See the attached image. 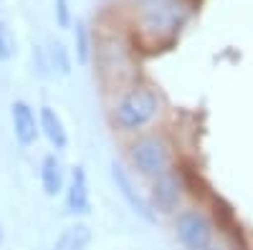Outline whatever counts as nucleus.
Here are the masks:
<instances>
[{"mask_svg": "<svg viewBox=\"0 0 253 250\" xmlns=\"http://www.w3.org/2000/svg\"><path fill=\"white\" fill-rule=\"evenodd\" d=\"M124 154L132 175H137L144 182H152L155 177L175 167V147L160 129L129 137L124 144Z\"/></svg>", "mask_w": 253, "mask_h": 250, "instance_id": "7ed1b4c3", "label": "nucleus"}, {"mask_svg": "<svg viewBox=\"0 0 253 250\" xmlns=\"http://www.w3.org/2000/svg\"><path fill=\"white\" fill-rule=\"evenodd\" d=\"M71 28H74V56H76V64L79 66H89L94 61V40H96V36L91 33L86 20H81V18L74 20Z\"/></svg>", "mask_w": 253, "mask_h": 250, "instance_id": "ddd939ff", "label": "nucleus"}, {"mask_svg": "<svg viewBox=\"0 0 253 250\" xmlns=\"http://www.w3.org/2000/svg\"><path fill=\"white\" fill-rule=\"evenodd\" d=\"M18 51V43H15V38L8 28V23H3L0 20V61H10Z\"/></svg>", "mask_w": 253, "mask_h": 250, "instance_id": "2eb2a0df", "label": "nucleus"}, {"mask_svg": "<svg viewBox=\"0 0 253 250\" xmlns=\"http://www.w3.org/2000/svg\"><path fill=\"white\" fill-rule=\"evenodd\" d=\"M10 127H13V137H15L20 149L36 147V142L41 139L38 111L31 107L26 99H15L10 104Z\"/></svg>", "mask_w": 253, "mask_h": 250, "instance_id": "1a4fd4ad", "label": "nucleus"}, {"mask_svg": "<svg viewBox=\"0 0 253 250\" xmlns=\"http://www.w3.org/2000/svg\"><path fill=\"white\" fill-rule=\"evenodd\" d=\"M53 15L58 28H71L74 26V13H71V0H53Z\"/></svg>", "mask_w": 253, "mask_h": 250, "instance_id": "dca6fc26", "label": "nucleus"}, {"mask_svg": "<svg viewBox=\"0 0 253 250\" xmlns=\"http://www.w3.org/2000/svg\"><path fill=\"white\" fill-rule=\"evenodd\" d=\"M203 250H228V248H225L223 243H218V240H215V243H210V245H208V248H203Z\"/></svg>", "mask_w": 253, "mask_h": 250, "instance_id": "6ab92c4d", "label": "nucleus"}, {"mask_svg": "<svg viewBox=\"0 0 253 250\" xmlns=\"http://www.w3.org/2000/svg\"><path fill=\"white\" fill-rule=\"evenodd\" d=\"M46 53H48L51 73H56V76H71V71H74V56L66 48V43H61V40H51Z\"/></svg>", "mask_w": 253, "mask_h": 250, "instance_id": "4468645a", "label": "nucleus"}, {"mask_svg": "<svg viewBox=\"0 0 253 250\" xmlns=\"http://www.w3.org/2000/svg\"><path fill=\"white\" fill-rule=\"evenodd\" d=\"M38 182H41V190H43L46 197H61L63 190H66V182H69V170L63 164L58 152H48L43 154L38 164Z\"/></svg>", "mask_w": 253, "mask_h": 250, "instance_id": "9d476101", "label": "nucleus"}, {"mask_svg": "<svg viewBox=\"0 0 253 250\" xmlns=\"http://www.w3.org/2000/svg\"><path fill=\"white\" fill-rule=\"evenodd\" d=\"M33 71L41 76V78H46L51 73V66H48V53L46 48H41V46H33Z\"/></svg>", "mask_w": 253, "mask_h": 250, "instance_id": "f3484780", "label": "nucleus"}, {"mask_svg": "<svg viewBox=\"0 0 253 250\" xmlns=\"http://www.w3.org/2000/svg\"><path fill=\"white\" fill-rule=\"evenodd\" d=\"M172 220V235L182 250H203L210 243H215V225L203 207L185 205Z\"/></svg>", "mask_w": 253, "mask_h": 250, "instance_id": "39448f33", "label": "nucleus"}, {"mask_svg": "<svg viewBox=\"0 0 253 250\" xmlns=\"http://www.w3.org/2000/svg\"><path fill=\"white\" fill-rule=\"evenodd\" d=\"M109 177H112V184H114L117 195L122 197V202L129 207V213L137 220L147 222V225H157L160 217L152 210L150 200H147V190H139V184H137V179H134L129 167H124L122 162L112 159L109 162Z\"/></svg>", "mask_w": 253, "mask_h": 250, "instance_id": "0eeeda50", "label": "nucleus"}, {"mask_svg": "<svg viewBox=\"0 0 253 250\" xmlns=\"http://www.w3.org/2000/svg\"><path fill=\"white\" fill-rule=\"evenodd\" d=\"M63 207L74 220H86L94 213L91 182L84 164H74L69 170V182H66V190H63Z\"/></svg>", "mask_w": 253, "mask_h": 250, "instance_id": "6e6552de", "label": "nucleus"}, {"mask_svg": "<svg viewBox=\"0 0 253 250\" xmlns=\"http://www.w3.org/2000/svg\"><path fill=\"white\" fill-rule=\"evenodd\" d=\"M0 243H3V230H0Z\"/></svg>", "mask_w": 253, "mask_h": 250, "instance_id": "aec40b11", "label": "nucleus"}, {"mask_svg": "<svg viewBox=\"0 0 253 250\" xmlns=\"http://www.w3.org/2000/svg\"><path fill=\"white\" fill-rule=\"evenodd\" d=\"M190 18V3L187 0H165V3L137 13V23L144 38L150 40H165L180 33V28Z\"/></svg>", "mask_w": 253, "mask_h": 250, "instance_id": "20e7f679", "label": "nucleus"}, {"mask_svg": "<svg viewBox=\"0 0 253 250\" xmlns=\"http://www.w3.org/2000/svg\"><path fill=\"white\" fill-rule=\"evenodd\" d=\"M160 3H165V0H129V5H132L137 13L150 10V8H155V5H160Z\"/></svg>", "mask_w": 253, "mask_h": 250, "instance_id": "a211bd4d", "label": "nucleus"}, {"mask_svg": "<svg viewBox=\"0 0 253 250\" xmlns=\"http://www.w3.org/2000/svg\"><path fill=\"white\" fill-rule=\"evenodd\" d=\"M185 197H187V182L177 164L165 175L155 177L152 182H147V200H150L157 217L177 215L185 207Z\"/></svg>", "mask_w": 253, "mask_h": 250, "instance_id": "423d86ee", "label": "nucleus"}, {"mask_svg": "<svg viewBox=\"0 0 253 250\" xmlns=\"http://www.w3.org/2000/svg\"><path fill=\"white\" fill-rule=\"evenodd\" d=\"M94 243V230L86 220L69 222L53 240V250H89Z\"/></svg>", "mask_w": 253, "mask_h": 250, "instance_id": "f8f14e48", "label": "nucleus"}, {"mask_svg": "<svg viewBox=\"0 0 253 250\" xmlns=\"http://www.w3.org/2000/svg\"><path fill=\"white\" fill-rule=\"evenodd\" d=\"M165 111L162 94L147 81H134L119 94H114V101L109 107V124L112 129L129 139L142 132H150L157 119Z\"/></svg>", "mask_w": 253, "mask_h": 250, "instance_id": "f257e3e1", "label": "nucleus"}, {"mask_svg": "<svg viewBox=\"0 0 253 250\" xmlns=\"http://www.w3.org/2000/svg\"><path fill=\"white\" fill-rule=\"evenodd\" d=\"M96 66V76L101 81V86L112 89L114 94H119L122 89H126L129 83L139 81L137 78V64H134V48L126 40V36H122L119 31H104L96 36L94 40V61Z\"/></svg>", "mask_w": 253, "mask_h": 250, "instance_id": "f03ea898", "label": "nucleus"}, {"mask_svg": "<svg viewBox=\"0 0 253 250\" xmlns=\"http://www.w3.org/2000/svg\"><path fill=\"white\" fill-rule=\"evenodd\" d=\"M38 124H41V137L51 144L53 152L63 154L69 149L71 137H69V129H66V121H63V116L53 107L43 104V107L38 109Z\"/></svg>", "mask_w": 253, "mask_h": 250, "instance_id": "9b49d317", "label": "nucleus"}]
</instances>
